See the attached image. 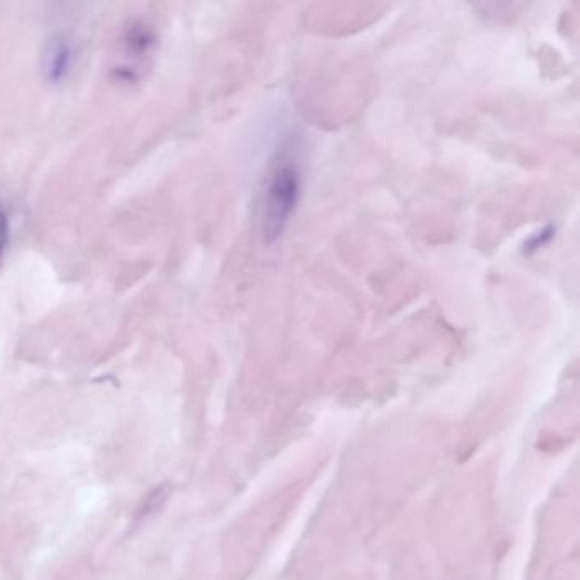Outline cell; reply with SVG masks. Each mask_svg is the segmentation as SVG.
I'll return each mask as SVG.
<instances>
[{"label":"cell","instance_id":"6da1fadb","mask_svg":"<svg viewBox=\"0 0 580 580\" xmlns=\"http://www.w3.org/2000/svg\"><path fill=\"white\" fill-rule=\"evenodd\" d=\"M300 191V176L295 167L283 165L274 172L264 206L262 230L266 242L278 240L286 225L290 222L291 213L295 210L296 200Z\"/></svg>","mask_w":580,"mask_h":580},{"label":"cell","instance_id":"7a4b0ae2","mask_svg":"<svg viewBox=\"0 0 580 580\" xmlns=\"http://www.w3.org/2000/svg\"><path fill=\"white\" fill-rule=\"evenodd\" d=\"M77 45L69 35H55L43 50V75L50 84H62L74 70Z\"/></svg>","mask_w":580,"mask_h":580},{"label":"cell","instance_id":"3957f363","mask_svg":"<svg viewBox=\"0 0 580 580\" xmlns=\"http://www.w3.org/2000/svg\"><path fill=\"white\" fill-rule=\"evenodd\" d=\"M11 237V215L6 206L0 205V262L6 257L7 249L11 245Z\"/></svg>","mask_w":580,"mask_h":580},{"label":"cell","instance_id":"277c9868","mask_svg":"<svg viewBox=\"0 0 580 580\" xmlns=\"http://www.w3.org/2000/svg\"><path fill=\"white\" fill-rule=\"evenodd\" d=\"M553 232H555V230H553V227L543 228V230H541V232H538V234H536L535 237H533V239L529 240V242H526V244H524V251L526 252L538 251L540 247H543V245L548 244V242H550V239H552L553 237Z\"/></svg>","mask_w":580,"mask_h":580}]
</instances>
